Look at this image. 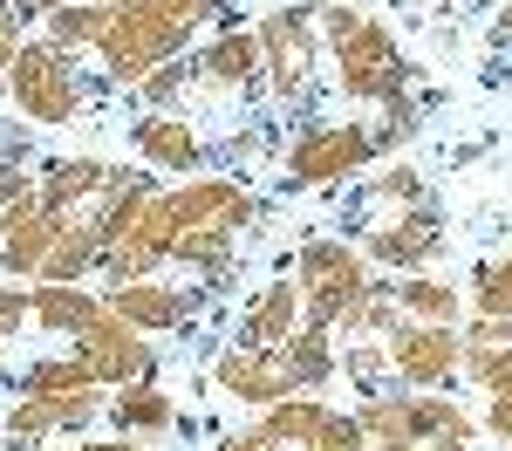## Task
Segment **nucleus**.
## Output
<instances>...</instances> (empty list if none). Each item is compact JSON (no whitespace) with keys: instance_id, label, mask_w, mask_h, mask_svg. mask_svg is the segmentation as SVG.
Segmentation results:
<instances>
[{"instance_id":"f257e3e1","label":"nucleus","mask_w":512,"mask_h":451,"mask_svg":"<svg viewBox=\"0 0 512 451\" xmlns=\"http://www.w3.org/2000/svg\"><path fill=\"white\" fill-rule=\"evenodd\" d=\"M315 28H321V48H328V76L349 103H396L410 96V62L396 35L355 0H315Z\"/></svg>"},{"instance_id":"f03ea898","label":"nucleus","mask_w":512,"mask_h":451,"mask_svg":"<svg viewBox=\"0 0 512 451\" xmlns=\"http://www.w3.org/2000/svg\"><path fill=\"white\" fill-rule=\"evenodd\" d=\"M383 158L376 123L369 117H308L280 144V185L287 192H321V185H349Z\"/></svg>"},{"instance_id":"7ed1b4c3","label":"nucleus","mask_w":512,"mask_h":451,"mask_svg":"<svg viewBox=\"0 0 512 451\" xmlns=\"http://www.w3.org/2000/svg\"><path fill=\"white\" fill-rule=\"evenodd\" d=\"M7 96H14V117L28 123H76L96 96H110V82H89L82 55L55 48L48 35H28L7 69Z\"/></svg>"},{"instance_id":"20e7f679","label":"nucleus","mask_w":512,"mask_h":451,"mask_svg":"<svg viewBox=\"0 0 512 451\" xmlns=\"http://www.w3.org/2000/svg\"><path fill=\"white\" fill-rule=\"evenodd\" d=\"M253 35H260V76H267V96L287 103V110H315L321 82H335V76H328L321 28H315V0H301V7H274Z\"/></svg>"},{"instance_id":"39448f33","label":"nucleus","mask_w":512,"mask_h":451,"mask_svg":"<svg viewBox=\"0 0 512 451\" xmlns=\"http://www.w3.org/2000/svg\"><path fill=\"white\" fill-rule=\"evenodd\" d=\"M192 55V28H178L158 7H130V0H110V21L96 35V62H103V82L110 89H137V82Z\"/></svg>"},{"instance_id":"423d86ee","label":"nucleus","mask_w":512,"mask_h":451,"mask_svg":"<svg viewBox=\"0 0 512 451\" xmlns=\"http://www.w3.org/2000/svg\"><path fill=\"white\" fill-rule=\"evenodd\" d=\"M294 281H301V301H308V322L335 328L362 301V287L376 281V267H369V253L349 233H315L294 253Z\"/></svg>"},{"instance_id":"0eeeda50","label":"nucleus","mask_w":512,"mask_h":451,"mask_svg":"<svg viewBox=\"0 0 512 451\" xmlns=\"http://www.w3.org/2000/svg\"><path fill=\"white\" fill-rule=\"evenodd\" d=\"M171 246H178V219H171V205L158 199H144L130 219H117L110 233H103V281L123 287V281H151L158 267H171Z\"/></svg>"},{"instance_id":"6e6552de","label":"nucleus","mask_w":512,"mask_h":451,"mask_svg":"<svg viewBox=\"0 0 512 451\" xmlns=\"http://www.w3.org/2000/svg\"><path fill=\"white\" fill-rule=\"evenodd\" d=\"M69 349L82 356V369H89V376H96L103 390L158 383V349H151V335H144V328H130V322L117 315V308H110V301L96 308V322L82 328Z\"/></svg>"},{"instance_id":"1a4fd4ad","label":"nucleus","mask_w":512,"mask_h":451,"mask_svg":"<svg viewBox=\"0 0 512 451\" xmlns=\"http://www.w3.org/2000/svg\"><path fill=\"white\" fill-rule=\"evenodd\" d=\"M355 246L369 253V267L431 274L437 253H444V212L437 205H410V212H390V219H369V226H355Z\"/></svg>"},{"instance_id":"9d476101","label":"nucleus","mask_w":512,"mask_h":451,"mask_svg":"<svg viewBox=\"0 0 512 451\" xmlns=\"http://www.w3.org/2000/svg\"><path fill=\"white\" fill-rule=\"evenodd\" d=\"M198 62V82L192 96H219V103H260L267 96V76H260V35L253 28H219V35L192 48Z\"/></svg>"},{"instance_id":"9b49d317","label":"nucleus","mask_w":512,"mask_h":451,"mask_svg":"<svg viewBox=\"0 0 512 451\" xmlns=\"http://www.w3.org/2000/svg\"><path fill=\"white\" fill-rule=\"evenodd\" d=\"M390 369L403 390H451L465 376V328L403 322L390 335Z\"/></svg>"},{"instance_id":"f8f14e48","label":"nucleus","mask_w":512,"mask_h":451,"mask_svg":"<svg viewBox=\"0 0 512 451\" xmlns=\"http://www.w3.org/2000/svg\"><path fill=\"white\" fill-rule=\"evenodd\" d=\"M212 390L219 397H239L253 410H274L287 397H301V376L287 363V349H260V342H233L219 363H212Z\"/></svg>"},{"instance_id":"ddd939ff","label":"nucleus","mask_w":512,"mask_h":451,"mask_svg":"<svg viewBox=\"0 0 512 451\" xmlns=\"http://www.w3.org/2000/svg\"><path fill=\"white\" fill-rule=\"evenodd\" d=\"M164 205H171L178 233H192V226L246 233V226L260 219V199H253L239 178H219V171H198V178H178V185H164Z\"/></svg>"},{"instance_id":"4468645a","label":"nucleus","mask_w":512,"mask_h":451,"mask_svg":"<svg viewBox=\"0 0 512 451\" xmlns=\"http://www.w3.org/2000/svg\"><path fill=\"white\" fill-rule=\"evenodd\" d=\"M130 151L151 164V171H205L212 164V137L198 130L185 110H144V117L130 123Z\"/></svg>"},{"instance_id":"2eb2a0df","label":"nucleus","mask_w":512,"mask_h":451,"mask_svg":"<svg viewBox=\"0 0 512 451\" xmlns=\"http://www.w3.org/2000/svg\"><path fill=\"white\" fill-rule=\"evenodd\" d=\"M205 294H212V287H185V281H123V287H103V301H110L130 328H144V335H171V328L198 322Z\"/></svg>"},{"instance_id":"dca6fc26","label":"nucleus","mask_w":512,"mask_h":451,"mask_svg":"<svg viewBox=\"0 0 512 451\" xmlns=\"http://www.w3.org/2000/svg\"><path fill=\"white\" fill-rule=\"evenodd\" d=\"M62 233V219L55 212H41V199H14L0 212V274L7 281H41V260H48V246Z\"/></svg>"},{"instance_id":"f3484780","label":"nucleus","mask_w":512,"mask_h":451,"mask_svg":"<svg viewBox=\"0 0 512 451\" xmlns=\"http://www.w3.org/2000/svg\"><path fill=\"white\" fill-rule=\"evenodd\" d=\"M410 205H437L431 178L417 164H383L369 178H355L349 192V226H369V219H390V212H410Z\"/></svg>"},{"instance_id":"a211bd4d","label":"nucleus","mask_w":512,"mask_h":451,"mask_svg":"<svg viewBox=\"0 0 512 451\" xmlns=\"http://www.w3.org/2000/svg\"><path fill=\"white\" fill-rule=\"evenodd\" d=\"M103 185H110V164L103 158H41L35 164V199H41V212H55V219H76Z\"/></svg>"},{"instance_id":"6ab92c4d","label":"nucleus","mask_w":512,"mask_h":451,"mask_svg":"<svg viewBox=\"0 0 512 451\" xmlns=\"http://www.w3.org/2000/svg\"><path fill=\"white\" fill-rule=\"evenodd\" d=\"M465 376L485 397L512 390V315H465Z\"/></svg>"},{"instance_id":"aec40b11","label":"nucleus","mask_w":512,"mask_h":451,"mask_svg":"<svg viewBox=\"0 0 512 451\" xmlns=\"http://www.w3.org/2000/svg\"><path fill=\"white\" fill-rule=\"evenodd\" d=\"M308 322V301H301V281L294 274H280L267 281L253 301H246V315H239V342H260V349H280L294 328Z\"/></svg>"},{"instance_id":"412c9836","label":"nucleus","mask_w":512,"mask_h":451,"mask_svg":"<svg viewBox=\"0 0 512 451\" xmlns=\"http://www.w3.org/2000/svg\"><path fill=\"white\" fill-rule=\"evenodd\" d=\"M110 424H117L123 438H164V431H178V404L164 397L158 383H130V390H110Z\"/></svg>"},{"instance_id":"4be33fe9","label":"nucleus","mask_w":512,"mask_h":451,"mask_svg":"<svg viewBox=\"0 0 512 451\" xmlns=\"http://www.w3.org/2000/svg\"><path fill=\"white\" fill-rule=\"evenodd\" d=\"M396 301H403V322L465 328V315H472V301L458 294V281H437V274H403L396 281Z\"/></svg>"},{"instance_id":"5701e85b","label":"nucleus","mask_w":512,"mask_h":451,"mask_svg":"<svg viewBox=\"0 0 512 451\" xmlns=\"http://www.w3.org/2000/svg\"><path fill=\"white\" fill-rule=\"evenodd\" d=\"M96 308H103V294H89V287H69V281H35V328L62 335V342H76L82 328L96 322Z\"/></svg>"},{"instance_id":"b1692460","label":"nucleus","mask_w":512,"mask_h":451,"mask_svg":"<svg viewBox=\"0 0 512 451\" xmlns=\"http://www.w3.org/2000/svg\"><path fill=\"white\" fill-rule=\"evenodd\" d=\"M396 328H403V301H396V281H376L362 287V301H355L349 315L335 322V342H390Z\"/></svg>"},{"instance_id":"393cba45","label":"nucleus","mask_w":512,"mask_h":451,"mask_svg":"<svg viewBox=\"0 0 512 451\" xmlns=\"http://www.w3.org/2000/svg\"><path fill=\"white\" fill-rule=\"evenodd\" d=\"M287 363H294V376H301V390L308 397H321L335 376H342V349H335V328H321V322H301L287 342Z\"/></svg>"},{"instance_id":"a878e982","label":"nucleus","mask_w":512,"mask_h":451,"mask_svg":"<svg viewBox=\"0 0 512 451\" xmlns=\"http://www.w3.org/2000/svg\"><path fill=\"white\" fill-rule=\"evenodd\" d=\"M103 267V233L96 226H76V219H62V233L48 246V260H41V281H69L82 287L89 274Z\"/></svg>"},{"instance_id":"bb28decb","label":"nucleus","mask_w":512,"mask_h":451,"mask_svg":"<svg viewBox=\"0 0 512 451\" xmlns=\"http://www.w3.org/2000/svg\"><path fill=\"white\" fill-rule=\"evenodd\" d=\"M103 21H110V0H69V7H55L41 21V35L55 41V48H69V55H82V48H96Z\"/></svg>"},{"instance_id":"cd10ccee","label":"nucleus","mask_w":512,"mask_h":451,"mask_svg":"<svg viewBox=\"0 0 512 451\" xmlns=\"http://www.w3.org/2000/svg\"><path fill=\"white\" fill-rule=\"evenodd\" d=\"M96 376L82 369L76 349H62V356H35V363L21 369V397H69V390H89Z\"/></svg>"},{"instance_id":"c85d7f7f","label":"nucleus","mask_w":512,"mask_h":451,"mask_svg":"<svg viewBox=\"0 0 512 451\" xmlns=\"http://www.w3.org/2000/svg\"><path fill=\"white\" fill-rule=\"evenodd\" d=\"M192 82H198V62H192V55H178V62L151 69L130 96H137L144 110H185V103H192Z\"/></svg>"},{"instance_id":"c756f323","label":"nucleus","mask_w":512,"mask_h":451,"mask_svg":"<svg viewBox=\"0 0 512 451\" xmlns=\"http://www.w3.org/2000/svg\"><path fill=\"white\" fill-rule=\"evenodd\" d=\"M7 445L14 451H48V438H62V424H55V410L41 404V397H14V410H7Z\"/></svg>"},{"instance_id":"7c9ffc66","label":"nucleus","mask_w":512,"mask_h":451,"mask_svg":"<svg viewBox=\"0 0 512 451\" xmlns=\"http://www.w3.org/2000/svg\"><path fill=\"white\" fill-rule=\"evenodd\" d=\"M465 301H472V315H512V253L478 260L472 281H465Z\"/></svg>"},{"instance_id":"2f4dec72","label":"nucleus","mask_w":512,"mask_h":451,"mask_svg":"<svg viewBox=\"0 0 512 451\" xmlns=\"http://www.w3.org/2000/svg\"><path fill=\"white\" fill-rule=\"evenodd\" d=\"M342 369H349V383L369 397V390H390L396 369H390V342H349L342 349Z\"/></svg>"},{"instance_id":"473e14b6","label":"nucleus","mask_w":512,"mask_h":451,"mask_svg":"<svg viewBox=\"0 0 512 451\" xmlns=\"http://www.w3.org/2000/svg\"><path fill=\"white\" fill-rule=\"evenodd\" d=\"M130 7H158V14H171V21H178V28H212V21H226V7H233V0H130Z\"/></svg>"},{"instance_id":"72a5a7b5","label":"nucleus","mask_w":512,"mask_h":451,"mask_svg":"<svg viewBox=\"0 0 512 451\" xmlns=\"http://www.w3.org/2000/svg\"><path fill=\"white\" fill-rule=\"evenodd\" d=\"M21 322H35V287L0 281V335H21Z\"/></svg>"},{"instance_id":"f704fd0d","label":"nucleus","mask_w":512,"mask_h":451,"mask_svg":"<svg viewBox=\"0 0 512 451\" xmlns=\"http://www.w3.org/2000/svg\"><path fill=\"white\" fill-rule=\"evenodd\" d=\"M485 431H492V438H499V445L512 451V390H506V397H492V404H485Z\"/></svg>"},{"instance_id":"c9c22d12","label":"nucleus","mask_w":512,"mask_h":451,"mask_svg":"<svg viewBox=\"0 0 512 451\" xmlns=\"http://www.w3.org/2000/svg\"><path fill=\"white\" fill-rule=\"evenodd\" d=\"M219 451H280V445L267 438V431H260V424H253V431H233V438H219Z\"/></svg>"},{"instance_id":"e433bc0d","label":"nucleus","mask_w":512,"mask_h":451,"mask_svg":"<svg viewBox=\"0 0 512 451\" xmlns=\"http://www.w3.org/2000/svg\"><path fill=\"white\" fill-rule=\"evenodd\" d=\"M0 158H35V144H28L21 123H0Z\"/></svg>"},{"instance_id":"4c0bfd02","label":"nucleus","mask_w":512,"mask_h":451,"mask_svg":"<svg viewBox=\"0 0 512 451\" xmlns=\"http://www.w3.org/2000/svg\"><path fill=\"white\" fill-rule=\"evenodd\" d=\"M376 451H472V445H451V438H403V445H376Z\"/></svg>"},{"instance_id":"58836bf2","label":"nucleus","mask_w":512,"mask_h":451,"mask_svg":"<svg viewBox=\"0 0 512 451\" xmlns=\"http://www.w3.org/2000/svg\"><path fill=\"white\" fill-rule=\"evenodd\" d=\"M14 7H21V21H48V14L69 7V0H14Z\"/></svg>"},{"instance_id":"ea45409f","label":"nucleus","mask_w":512,"mask_h":451,"mask_svg":"<svg viewBox=\"0 0 512 451\" xmlns=\"http://www.w3.org/2000/svg\"><path fill=\"white\" fill-rule=\"evenodd\" d=\"M492 41H512V0L499 7V21H492Z\"/></svg>"},{"instance_id":"a19ab883","label":"nucleus","mask_w":512,"mask_h":451,"mask_svg":"<svg viewBox=\"0 0 512 451\" xmlns=\"http://www.w3.org/2000/svg\"><path fill=\"white\" fill-rule=\"evenodd\" d=\"M0 383H7V363H0Z\"/></svg>"},{"instance_id":"79ce46f5","label":"nucleus","mask_w":512,"mask_h":451,"mask_svg":"<svg viewBox=\"0 0 512 451\" xmlns=\"http://www.w3.org/2000/svg\"><path fill=\"white\" fill-rule=\"evenodd\" d=\"M144 451H151V445H144Z\"/></svg>"}]
</instances>
